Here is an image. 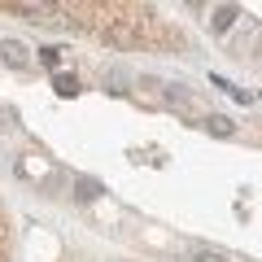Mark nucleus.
<instances>
[{
    "mask_svg": "<svg viewBox=\"0 0 262 262\" xmlns=\"http://www.w3.org/2000/svg\"><path fill=\"white\" fill-rule=\"evenodd\" d=\"M0 61L13 66V70H31V53L22 39H0Z\"/></svg>",
    "mask_w": 262,
    "mask_h": 262,
    "instance_id": "1",
    "label": "nucleus"
},
{
    "mask_svg": "<svg viewBox=\"0 0 262 262\" xmlns=\"http://www.w3.org/2000/svg\"><path fill=\"white\" fill-rule=\"evenodd\" d=\"M201 127H206L210 136H223V140H227V136H236V122L227 118V114H206V118H201Z\"/></svg>",
    "mask_w": 262,
    "mask_h": 262,
    "instance_id": "2",
    "label": "nucleus"
},
{
    "mask_svg": "<svg viewBox=\"0 0 262 262\" xmlns=\"http://www.w3.org/2000/svg\"><path fill=\"white\" fill-rule=\"evenodd\" d=\"M236 18H241L236 5H214V9H210V27H214V31H232Z\"/></svg>",
    "mask_w": 262,
    "mask_h": 262,
    "instance_id": "3",
    "label": "nucleus"
},
{
    "mask_svg": "<svg viewBox=\"0 0 262 262\" xmlns=\"http://www.w3.org/2000/svg\"><path fill=\"white\" fill-rule=\"evenodd\" d=\"M101 192H105V188L96 184V179H88V175H79V179H75V196H79V201H96Z\"/></svg>",
    "mask_w": 262,
    "mask_h": 262,
    "instance_id": "4",
    "label": "nucleus"
},
{
    "mask_svg": "<svg viewBox=\"0 0 262 262\" xmlns=\"http://www.w3.org/2000/svg\"><path fill=\"white\" fill-rule=\"evenodd\" d=\"M192 262H232L219 245H192Z\"/></svg>",
    "mask_w": 262,
    "mask_h": 262,
    "instance_id": "5",
    "label": "nucleus"
},
{
    "mask_svg": "<svg viewBox=\"0 0 262 262\" xmlns=\"http://www.w3.org/2000/svg\"><path fill=\"white\" fill-rule=\"evenodd\" d=\"M53 88H57L61 96H75V92H79V79H75V75H57V79H53Z\"/></svg>",
    "mask_w": 262,
    "mask_h": 262,
    "instance_id": "6",
    "label": "nucleus"
},
{
    "mask_svg": "<svg viewBox=\"0 0 262 262\" xmlns=\"http://www.w3.org/2000/svg\"><path fill=\"white\" fill-rule=\"evenodd\" d=\"M39 61H44L48 70H57V66H61V48H39Z\"/></svg>",
    "mask_w": 262,
    "mask_h": 262,
    "instance_id": "7",
    "label": "nucleus"
},
{
    "mask_svg": "<svg viewBox=\"0 0 262 262\" xmlns=\"http://www.w3.org/2000/svg\"><path fill=\"white\" fill-rule=\"evenodd\" d=\"M105 79H110V83H114V92H127V83H131V79L122 75V70H114V66H110V70H105Z\"/></svg>",
    "mask_w": 262,
    "mask_h": 262,
    "instance_id": "8",
    "label": "nucleus"
}]
</instances>
